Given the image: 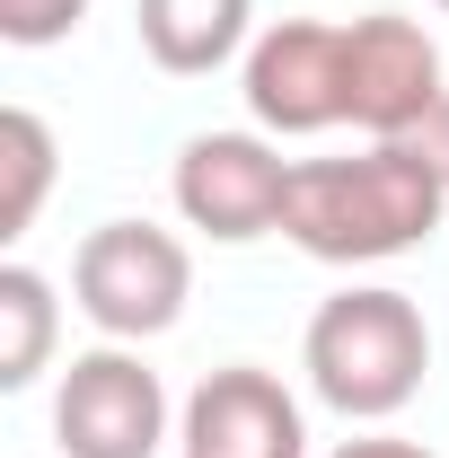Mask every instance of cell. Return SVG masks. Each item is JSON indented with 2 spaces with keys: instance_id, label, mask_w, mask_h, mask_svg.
I'll use <instances>...</instances> for the list:
<instances>
[{
  "instance_id": "cell-1",
  "label": "cell",
  "mask_w": 449,
  "mask_h": 458,
  "mask_svg": "<svg viewBox=\"0 0 449 458\" xmlns=\"http://www.w3.org/2000/svg\"><path fill=\"white\" fill-rule=\"evenodd\" d=\"M449 212V185L414 141H370L361 159H300L282 238L318 265H388L405 247H423Z\"/></svg>"
},
{
  "instance_id": "cell-2",
  "label": "cell",
  "mask_w": 449,
  "mask_h": 458,
  "mask_svg": "<svg viewBox=\"0 0 449 458\" xmlns=\"http://www.w3.org/2000/svg\"><path fill=\"white\" fill-rule=\"evenodd\" d=\"M300 370H309L318 405H335L343 423H388L396 405H414L423 370H432V327L405 291L352 283L309 318Z\"/></svg>"
},
{
  "instance_id": "cell-3",
  "label": "cell",
  "mask_w": 449,
  "mask_h": 458,
  "mask_svg": "<svg viewBox=\"0 0 449 458\" xmlns=\"http://www.w3.org/2000/svg\"><path fill=\"white\" fill-rule=\"evenodd\" d=\"M71 300L106 344L168 335L194 300V256L159 221H97L71 256Z\"/></svg>"
},
{
  "instance_id": "cell-4",
  "label": "cell",
  "mask_w": 449,
  "mask_h": 458,
  "mask_svg": "<svg viewBox=\"0 0 449 458\" xmlns=\"http://www.w3.org/2000/svg\"><path fill=\"white\" fill-rule=\"evenodd\" d=\"M291 168H300V159H282L274 132H194V141L176 150L168 194H176V212H185V229H203V238H221V247H247V238L282 229Z\"/></svg>"
},
{
  "instance_id": "cell-5",
  "label": "cell",
  "mask_w": 449,
  "mask_h": 458,
  "mask_svg": "<svg viewBox=\"0 0 449 458\" xmlns=\"http://www.w3.org/2000/svg\"><path fill=\"white\" fill-rule=\"evenodd\" d=\"M54 441L71 458H159L168 450V388L141 352L97 344L54 388Z\"/></svg>"
},
{
  "instance_id": "cell-6",
  "label": "cell",
  "mask_w": 449,
  "mask_h": 458,
  "mask_svg": "<svg viewBox=\"0 0 449 458\" xmlns=\"http://www.w3.org/2000/svg\"><path fill=\"white\" fill-rule=\"evenodd\" d=\"M238 89H247V114L256 132H326V123H352V98H343V27L335 18H274L247 62H238Z\"/></svg>"
},
{
  "instance_id": "cell-7",
  "label": "cell",
  "mask_w": 449,
  "mask_h": 458,
  "mask_svg": "<svg viewBox=\"0 0 449 458\" xmlns=\"http://www.w3.org/2000/svg\"><path fill=\"white\" fill-rule=\"evenodd\" d=\"M343 98H352V123L370 141H405L423 114L441 106V45L423 18H396V9H370L343 27Z\"/></svg>"
},
{
  "instance_id": "cell-8",
  "label": "cell",
  "mask_w": 449,
  "mask_h": 458,
  "mask_svg": "<svg viewBox=\"0 0 449 458\" xmlns=\"http://www.w3.org/2000/svg\"><path fill=\"white\" fill-rule=\"evenodd\" d=\"M176 441H185V458H309V423H300V397L274 370L229 361L185 397Z\"/></svg>"
},
{
  "instance_id": "cell-9",
  "label": "cell",
  "mask_w": 449,
  "mask_h": 458,
  "mask_svg": "<svg viewBox=\"0 0 449 458\" xmlns=\"http://www.w3.org/2000/svg\"><path fill=\"white\" fill-rule=\"evenodd\" d=\"M256 45V0H141V54L168 80H203Z\"/></svg>"
},
{
  "instance_id": "cell-10",
  "label": "cell",
  "mask_w": 449,
  "mask_h": 458,
  "mask_svg": "<svg viewBox=\"0 0 449 458\" xmlns=\"http://www.w3.org/2000/svg\"><path fill=\"white\" fill-rule=\"evenodd\" d=\"M54 335H62V300L36 265H0V388H36L45 361H54Z\"/></svg>"
},
{
  "instance_id": "cell-11",
  "label": "cell",
  "mask_w": 449,
  "mask_h": 458,
  "mask_svg": "<svg viewBox=\"0 0 449 458\" xmlns=\"http://www.w3.org/2000/svg\"><path fill=\"white\" fill-rule=\"evenodd\" d=\"M54 194V123L36 106L0 114V238H27Z\"/></svg>"
},
{
  "instance_id": "cell-12",
  "label": "cell",
  "mask_w": 449,
  "mask_h": 458,
  "mask_svg": "<svg viewBox=\"0 0 449 458\" xmlns=\"http://www.w3.org/2000/svg\"><path fill=\"white\" fill-rule=\"evenodd\" d=\"M80 18H89V0H0V36L27 45V54L36 45H62Z\"/></svg>"
},
{
  "instance_id": "cell-13",
  "label": "cell",
  "mask_w": 449,
  "mask_h": 458,
  "mask_svg": "<svg viewBox=\"0 0 449 458\" xmlns=\"http://www.w3.org/2000/svg\"><path fill=\"white\" fill-rule=\"evenodd\" d=\"M405 141H414V150L432 159V176H441V185H449V98H441V106H432V114H423V123H414Z\"/></svg>"
},
{
  "instance_id": "cell-14",
  "label": "cell",
  "mask_w": 449,
  "mask_h": 458,
  "mask_svg": "<svg viewBox=\"0 0 449 458\" xmlns=\"http://www.w3.org/2000/svg\"><path fill=\"white\" fill-rule=\"evenodd\" d=\"M335 458H432L423 441H396V432H361V441H343Z\"/></svg>"
},
{
  "instance_id": "cell-15",
  "label": "cell",
  "mask_w": 449,
  "mask_h": 458,
  "mask_svg": "<svg viewBox=\"0 0 449 458\" xmlns=\"http://www.w3.org/2000/svg\"><path fill=\"white\" fill-rule=\"evenodd\" d=\"M441 9H449V0H441Z\"/></svg>"
}]
</instances>
